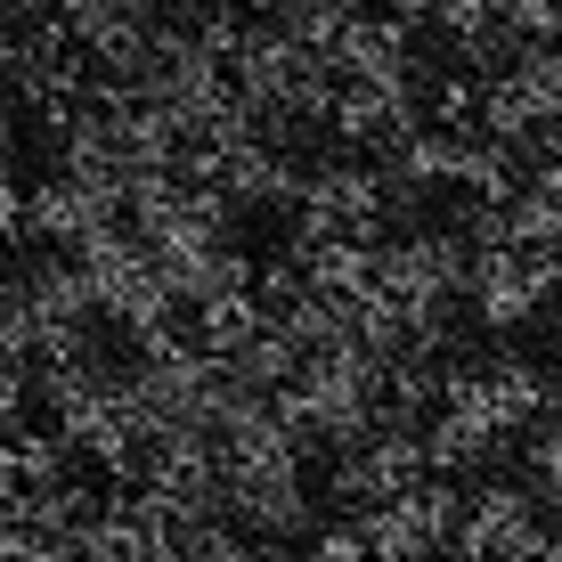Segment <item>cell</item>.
Segmentation results:
<instances>
[{
  "label": "cell",
  "instance_id": "9",
  "mask_svg": "<svg viewBox=\"0 0 562 562\" xmlns=\"http://www.w3.org/2000/svg\"><path fill=\"white\" fill-rule=\"evenodd\" d=\"M424 82L408 74V82H342V99H335V131L342 139H359V147H375V155H400L424 131Z\"/></svg>",
  "mask_w": 562,
  "mask_h": 562
},
{
  "label": "cell",
  "instance_id": "16",
  "mask_svg": "<svg viewBox=\"0 0 562 562\" xmlns=\"http://www.w3.org/2000/svg\"><path fill=\"white\" fill-rule=\"evenodd\" d=\"M538 562H562V538H547V554H538Z\"/></svg>",
  "mask_w": 562,
  "mask_h": 562
},
{
  "label": "cell",
  "instance_id": "12",
  "mask_svg": "<svg viewBox=\"0 0 562 562\" xmlns=\"http://www.w3.org/2000/svg\"><path fill=\"white\" fill-rule=\"evenodd\" d=\"M521 473H530L521 490H530L538 506H562V416L554 408L530 424V440H521Z\"/></svg>",
  "mask_w": 562,
  "mask_h": 562
},
{
  "label": "cell",
  "instance_id": "14",
  "mask_svg": "<svg viewBox=\"0 0 562 562\" xmlns=\"http://www.w3.org/2000/svg\"><path fill=\"white\" fill-rule=\"evenodd\" d=\"M196 562H269V547H261V538H245V530H221V521H212L204 547H196Z\"/></svg>",
  "mask_w": 562,
  "mask_h": 562
},
{
  "label": "cell",
  "instance_id": "17",
  "mask_svg": "<svg viewBox=\"0 0 562 562\" xmlns=\"http://www.w3.org/2000/svg\"><path fill=\"white\" fill-rule=\"evenodd\" d=\"M16 9H25V16H33V9H49V0H16Z\"/></svg>",
  "mask_w": 562,
  "mask_h": 562
},
{
  "label": "cell",
  "instance_id": "13",
  "mask_svg": "<svg viewBox=\"0 0 562 562\" xmlns=\"http://www.w3.org/2000/svg\"><path fill=\"white\" fill-rule=\"evenodd\" d=\"M497 16H506V33L521 49L530 42H562V0H497Z\"/></svg>",
  "mask_w": 562,
  "mask_h": 562
},
{
  "label": "cell",
  "instance_id": "20",
  "mask_svg": "<svg viewBox=\"0 0 562 562\" xmlns=\"http://www.w3.org/2000/svg\"><path fill=\"white\" fill-rule=\"evenodd\" d=\"M171 9H188V0H171Z\"/></svg>",
  "mask_w": 562,
  "mask_h": 562
},
{
  "label": "cell",
  "instance_id": "19",
  "mask_svg": "<svg viewBox=\"0 0 562 562\" xmlns=\"http://www.w3.org/2000/svg\"><path fill=\"white\" fill-rule=\"evenodd\" d=\"M554 416H562V392H554Z\"/></svg>",
  "mask_w": 562,
  "mask_h": 562
},
{
  "label": "cell",
  "instance_id": "11",
  "mask_svg": "<svg viewBox=\"0 0 562 562\" xmlns=\"http://www.w3.org/2000/svg\"><path fill=\"white\" fill-rule=\"evenodd\" d=\"M497 449H506V432H497L481 408H464V400L440 392V408L424 416V457H432V473L449 481V473H481Z\"/></svg>",
  "mask_w": 562,
  "mask_h": 562
},
{
  "label": "cell",
  "instance_id": "3",
  "mask_svg": "<svg viewBox=\"0 0 562 562\" xmlns=\"http://www.w3.org/2000/svg\"><path fill=\"white\" fill-rule=\"evenodd\" d=\"M424 481H432V457H424V424L392 416V408H383V424L359 440V449H342V464H335V497H342V506H359V514L392 506V497L424 490Z\"/></svg>",
  "mask_w": 562,
  "mask_h": 562
},
{
  "label": "cell",
  "instance_id": "18",
  "mask_svg": "<svg viewBox=\"0 0 562 562\" xmlns=\"http://www.w3.org/2000/svg\"><path fill=\"white\" fill-rule=\"evenodd\" d=\"M449 562H481V554H449Z\"/></svg>",
  "mask_w": 562,
  "mask_h": 562
},
{
  "label": "cell",
  "instance_id": "6",
  "mask_svg": "<svg viewBox=\"0 0 562 562\" xmlns=\"http://www.w3.org/2000/svg\"><path fill=\"white\" fill-rule=\"evenodd\" d=\"M457 554H481V562H538V554H547V521H538V497H530V490H514V481H481V490L464 497Z\"/></svg>",
  "mask_w": 562,
  "mask_h": 562
},
{
  "label": "cell",
  "instance_id": "15",
  "mask_svg": "<svg viewBox=\"0 0 562 562\" xmlns=\"http://www.w3.org/2000/svg\"><path fill=\"white\" fill-rule=\"evenodd\" d=\"M9 164H16V147H9V131H0V188H9Z\"/></svg>",
  "mask_w": 562,
  "mask_h": 562
},
{
  "label": "cell",
  "instance_id": "8",
  "mask_svg": "<svg viewBox=\"0 0 562 562\" xmlns=\"http://www.w3.org/2000/svg\"><path fill=\"white\" fill-rule=\"evenodd\" d=\"M228 514L245 538L278 547V538H310V481L302 464H228Z\"/></svg>",
  "mask_w": 562,
  "mask_h": 562
},
{
  "label": "cell",
  "instance_id": "10",
  "mask_svg": "<svg viewBox=\"0 0 562 562\" xmlns=\"http://www.w3.org/2000/svg\"><path fill=\"white\" fill-rule=\"evenodd\" d=\"M212 188H221L237 212H302V196H310L302 171H294V155H285L278 139L237 147V155L221 164V180H212Z\"/></svg>",
  "mask_w": 562,
  "mask_h": 562
},
{
  "label": "cell",
  "instance_id": "4",
  "mask_svg": "<svg viewBox=\"0 0 562 562\" xmlns=\"http://www.w3.org/2000/svg\"><path fill=\"white\" fill-rule=\"evenodd\" d=\"M562 294V254H538V245H473V302L481 326H530L538 310Z\"/></svg>",
  "mask_w": 562,
  "mask_h": 562
},
{
  "label": "cell",
  "instance_id": "1",
  "mask_svg": "<svg viewBox=\"0 0 562 562\" xmlns=\"http://www.w3.org/2000/svg\"><path fill=\"white\" fill-rule=\"evenodd\" d=\"M228 74H237V90L269 114V131H285V123H335V99H342L335 57L294 42V33H278V25H245Z\"/></svg>",
  "mask_w": 562,
  "mask_h": 562
},
{
  "label": "cell",
  "instance_id": "5",
  "mask_svg": "<svg viewBox=\"0 0 562 562\" xmlns=\"http://www.w3.org/2000/svg\"><path fill=\"white\" fill-rule=\"evenodd\" d=\"M367 547H375V562H449L457 554V530H464V497L449 490V481H424V490L392 497V506L359 514Z\"/></svg>",
  "mask_w": 562,
  "mask_h": 562
},
{
  "label": "cell",
  "instance_id": "7",
  "mask_svg": "<svg viewBox=\"0 0 562 562\" xmlns=\"http://www.w3.org/2000/svg\"><path fill=\"white\" fill-rule=\"evenodd\" d=\"M383 204H392V180H375V171H359V164H335V171L310 180V196L294 212V221H302L294 245H326V237H367V245H375Z\"/></svg>",
  "mask_w": 562,
  "mask_h": 562
},
{
  "label": "cell",
  "instance_id": "2",
  "mask_svg": "<svg viewBox=\"0 0 562 562\" xmlns=\"http://www.w3.org/2000/svg\"><path fill=\"white\" fill-rule=\"evenodd\" d=\"M481 131L506 147H530L538 131L562 123V42H530L521 57H506V66L481 82Z\"/></svg>",
  "mask_w": 562,
  "mask_h": 562
}]
</instances>
